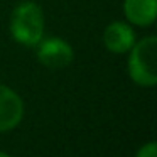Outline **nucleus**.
<instances>
[{"mask_svg": "<svg viewBox=\"0 0 157 157\" xmlns=\"http://www.w3.org/2000/svg\"><path fill=\"white\" fill-rule=\"evenodd\" d=\"M0 157H10L9 154H4V152H0Z\"/></svg>", "mask_w": 157, "mask_h": 157, "instance_id": "obj_8", "label": "nucleus"}, {"mask_svg": "<svg viewBox=\"0 0 157 157\" xmlns=\"http://www.w3.org/2000/svg\"><path fill=\"white\" fill-rule=\"evenodd\" d=\"M37 58L44 66L59 69L73 61V48L59 37H49L37 42Z\"/></svg>", "mask_w": 157, "mask_h": 157, "instance_id": "obj_3", "label": "nucleus"}, {"mask_svg": "<svg viewBox=\"0 0 157 157\" xmlns=\"http://www.w3.org/2000/svg\"><path fill=\"white\" fill-rule=\"evenodd\" d=\"M123 10L132 24L150 25L157 15V0H125Z\"/></svg>", "mask_w": 157, "mask_h": 157, "instance_id": "obj_6", "label": "nucleus"}, {"mask_svg": "<svg viewBox=\"0 0 157 157\" xmlns=\"http://www.w3.org/2000/svg\"><path fill=\"white\" fill-rule=\"evenodd\" d=\"M157 39L154 36L142 39L132 46L128 58V75L139 86H154L157 83L155 75Z\"/></svg>", "mask_w": 157, "mask_h": 157, "instance_id": "obj_2", "label": "nucleus"}, {"mask_svg": "<svg viewBox=\"0 0 157 157\" xmlns=\"http://www.w3.org/2000/svg\"><path fill=\"white\" fill-rule=\"evenodd\" d=\"M137 157H157V147L154 142H149L137 152Z\"/></svg>", "mask_w": 157, "mask_h": 157, "instance_id": "obj_7", "label": "nucleus"}, {"mask_svg": "<svg viewBox=\"0 0 157 157\" xmlns=\"http://www.w3.org/2000/svg\"><path fill=\"white\" fill-rule=\"evenodd\" d=\"M10 32L19 44L37 46L44 34V14L34 2L17 5L10 17Z\"/></svg>", "mask_w": 157, "mask_h": 157, "instance_id": "obj_1", "label": "nucleus"}, {"mask_svg": "<svg viewBox=\"0 0 157 157\" xmlns=\"http://www.w3.org/2000/svg\"><path fill=\"white\" fill-rule=\"evenodd\" d=\"M24 115V103L21 96L9 86L0 85V132L12 130Z\"/></svg>", "mask_w": 157, "mask_h": 157, "instance_id": "obj_4", "label": "nucleus"}, {"mask_svg": "<svg viewBox=\"0 0 157 157\" xmlns=\"http://www.w3.org/2000/svg\"><path fill=\"white\" fill-rule=\"evenodd\" d=\"M103 44L112 52L122 54L132 49V46L135 44V36L130 25L123 22H113L103 32Z\"/></svg>", "mask_w": 157, "mask_h": 157, "instance_id": "obj_5", "label": "nucleus"}]
</instances>
